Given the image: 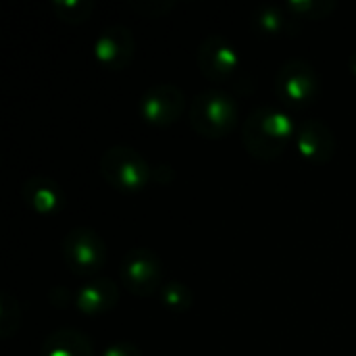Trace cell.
<instances>
[{"label":"cell","mask_w":356,"mask_h":356,"mask_svg":"<svg viewBox=\"0 0 356 356\" xmlns=\"http://www.w3.org/2000/svg\"><path fill=\"white\" fill-rule=\"evenodd\" d=\"M100 356H142V353L131 342H115V344L106 346Z\"/></svg>","instance_id":"cell-20"},{"label":"cell","mask_w":356,"mask_h":356,"mask_svg":"<svg viewBox=\"0 0 356 356\" xmlns=\"http://www.w3.org/2000/svg\"><path fill=\"white\" fill-rule=\"evenodd\" d=\"M348 67H350V71L356 75V50L350 54V58H348Z\"/></svg>","instance_id":"cell-21"},{"label":"cell","mask_w":356,"mask_h":356,"mask_svg":"<svg viewBox=\"0 0 356 356\" xmlns=\"http://www.w3.org/2000/svg\"><path fill=\"white\" fill-rule=\"evenodd\" d=\"M296 127L284 111L259 106L244 121L242 144L252 159L275 161L286 152L292 138H296Z\"/></svg>","instance_id":"cell-1"},{"label":"cell","mask_w":356,"mask_h":356,"mask_svg":"<svg viewBox=\"0 0 356 356\" xmlns=\"http://www.w3.org/2000/svg\"><path fill=\"white\" fill-rule=\"evenodd\" d=\"M21 325V305L19 300L8 294L0 292V338L8 340L19 332Z\"/></svg>","instance_id":"cell-18"},{"label":"cell","mask_w":356,"mask_h":356,"mask_svg":"<svg viewBox=\"0 0 356 356\" xmlns=\"http://www.w3.org/2000/svg\"><path fill=\"white\" fill-rule=\"evenodd\" d=\"M188 119L198 136L207 140H221L234 131L238 123V106L223 90L209 88L194 96Z\"/></svg>","instance_id":"cell-2"},{"label":"cell","mask_w":356,"mask_h":356,"mask_svg":"<svg viewBox=\"0 0 356 356\" xmlns=\"http://www.w3.org/2000/svg\"><path fill=\"white\" fill-rule=\"evenodd\" d=\"M119 302V288L108 277H94L83 284L75 296V307L88 317H98L108 313Z\"/></svg>","instance_id":"cell-12"},{"label":"cell","mask_w":356,"mask_h":356,"mask_svg":"<svg viewBox=\"0 0 356 356\" xmlns=\"http://www.w3.org/2000/svg\"><path fill=\"white\" fill-rule=\"evenodd\" d=\"M142 17H163L169 15L175 6V0H138L129 4Z\"/></svg>","instance_id":"cell-19"},{"label":"cell","mask_w":356,"mask_h":356,"mask_svg":"<svg viewBox=\"0 0 356 356\" xmlns=\"http://www.w3.org/2000/svg\"><path fill=\"white\" fill-rule=\"evenodd\" d=\"M290 17L275 4H263L252 13V25L265 35H282L290 29Z\"/></svg>","instance_id":"cell-14"},{"label":"cell","mask_w":356,"mask_h":356,"mask_svg":"<svg viewBox=\"0 0 356 356\" xmlns=\"http://www.w3.org/2000/svg\"><path fill=\"white\" fill-rule=\"evenodd\" d=\"M100 175L121 192H138L152 179L148 161L129 146H111L100 156Z\"/></svg>","instance_id":"cell-3"},{"label":"cell","mask_w":356,"mask_h":356,"mask_svg":"<svg viewBox=\"0 0 356 356\" xmlns=\"http://www.w3.org/2000/svg\"><path fill=\"white\" fill-rule=\"evenodd\" d=\"M42 356H94V346L90 338L77 330H58L52 332L44 344Z\"/></svg>","instance_id":"cell-13"},{"label":"cell","mask_w":356,"mask_h":356,"mask_svg":"<svg viewBox=\"0 0 356 356\" xmlns=\"http://www.w3.org/2000/svg\"><path fill=\"white\" fill-rule=\"evenodd\" d=\"M52 10L58 21L67 25H81L92 17L94 2L92 0H54Z\"/></svg>","instance_id":"cell-16"},{"label":"cell","mask_w":356,"mask_h":356,"mask_svg":"<svg viewBox=\"0 0 356 356\" xmlns=\"http://www.w3.org/2000/svg\"><path fill=\"white\" fill-rule=\"evenodd\" d=\"M186 108V94L173 83H156L148 88L140 100V115L146 123L169 127L179 121Z\"/></svg>","instance_id":"cell-7"},{"label":"cell","mask_w":356,"mask_h":356,"mask_svg":"<svg viewBox=\"0 0 356 356\" xmlns=\"http://www.w3.org/2000/svg\"><path fill=\"white\" fill-rule=\"evenodd\" d=\"M21 198L33 213H38L42 217H52L63 209L65 192L52 177L33 175L23 181Z\"/></svg>","instance_id":"cell-11"},{"label":"cell","mask_w":356,"mask_h":356,"mask_svg":"<svg viewBox=\"0 0 356 356\" xmlns=\"http://www.w3.org/2000/svg\"><path fill=\"white\" fill-rule=\"evenodd\" d=\"M159 296H161V305L173 313H186L194 307V292L190 290L188 284L177 280L165 282L163 288L159 290Z\"/></svg>","instance_id":"cell-15"},{"label":"cell","mask_w":356,"mask_h":356,"mask_svg":"<svg viewBox=\"0 0 356 356\" xmlns=\"http://www.w3.org/2000/svg\"><path fill=\"white\" fill-rule=\"evenodd\" d=\"M60 250L67 269L79 277L94 280V275L106 265V244L92 227H73L67 232Z\"/></svg>","instance_id":"cell-4"},{"label":"cell","mask_w":356,"mask_h":356,"mask_svg":"<svg viewBox=\"0 0 356 356\" xmlns=\"http://www.w3.org/2000/svg\"><path fill=\"white\" fill-rule=\"evenodd\" d=\"M196 60H198L200 73L209 81L219 83V81H225L234 75V71L238 69L240 56H238L236 46L225 35L213 33L200 42Z\"/></svg>","instance_id":"cell-8"},{"label":"cell","mask_w":356,"mask_h":356,"mask_svg":"<svg viewBox=\"0 0 356 356\" xmlns=\"http://www.w3.org/2000/svg\"><path fill=\"white\" fill-rule=\"evenodd\" d=\"M298 152L315 165H325L336 154V136L321 119H307L296 127Z\"/></svg>","instance_id":"cell-10"},{"label":"cell","mask_w":356,"mask_h":356,"mask_svg":"<svg viewBox=\"0 0 356 356\" xmlns=\"http://www.w3.org/2000/svg\"><path fill=\"white\" fill-rule=\"evenodd\" d=\"M136 54V40L129 27L125 25H108L100 31L94 42L96 60L108 71H123L131 65Z\"/></svg>","instance_id":"cell-9"},{"label":"cell","mask_w":356,"mask_h":356,"mask_svg":"<svg viewBox=\"0 0 356 356\" xmlns=\"http://www.w3.org/2000/svg\"><path fill=\"white\" fill-rule=\"evenodd\" d=\"M321 77L317 69L302 60L290 58L275 73V96L290 108H307L319 96Z\"/></svg>","instance_id":"cell-5"},{"label":"cell","mask_w":356,"mask_h":356,"mask_svg":"<svg viewBox=\"0 0 356 356\" xmlns=\"http://www.w3.org/2000/svg\"><path fill=\"white\" fill-rule=\"evenodd\" d=\"M338 8L336 0H290L286 2V10L296 19H325Z\"/></svg>","instance_id":"cell-17"},{"label":"cell","mask_w":356,"mask_h":356,"mask_svg":"<svg viewBox=\"0 0 356 356\" xmlns=\"http://www.w3.org/2000/svg\"><path fill=\"white\" fill-rule=\"evenodd\" d=\"M121 284L138 298H148L163 288V263L150 248H131L119 269Z\"/></svg>","instance_id":"cell-6"}]
</instances>
